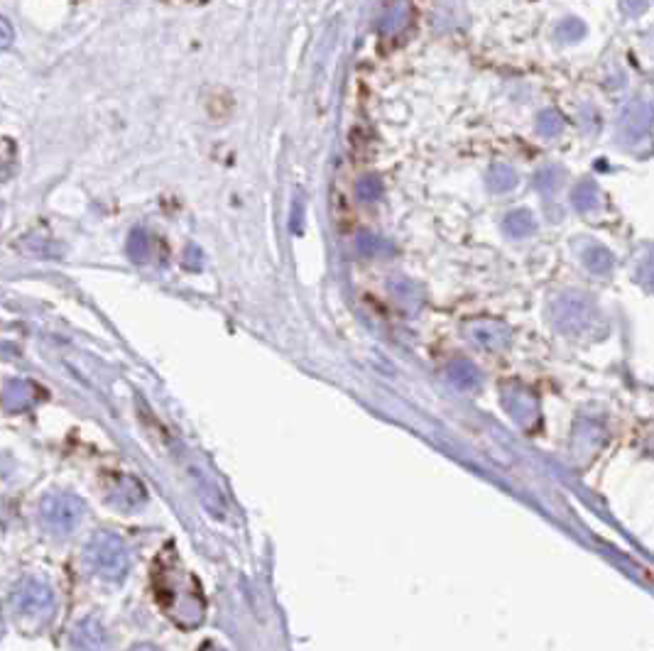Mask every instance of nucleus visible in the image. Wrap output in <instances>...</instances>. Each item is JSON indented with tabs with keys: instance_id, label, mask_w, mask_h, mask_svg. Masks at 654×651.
<instances>
[{
	"instance_id": "39448f33",
	"label": "nucleus",
	"mask_w": 654,
	"mask_h": 651,
	"mask_svg": "<svg viewBox=\"0 0 654 651\" xmlns=\"http://www.w3.org/2000/svg\"><path fill=\"white\" fill-rule=\"evenodd\" d=\"M412 3L410 0H392V3L385 8L383 18H380V37L383 40H395L402 32L407 30L412 23Z\"/></svg>"
},
{
	"instance_id": "f257e3e1",
	"label": "nucleus",
	"mask_w": 654,
	"mask_h": 651,
	"mask_svg": "<svg viewBox=\"0 0 654 651\" xmlns=\"http://www.w3.org/2000/svg\"><path fill=\"white\" fill-rule=\"evenodd\" d=\"M155 598L174 625L194 629L204 620L206 605L199 581L177 561V556L157 563Z\"/></svg>"
},
{
	"instance_id": "0eeeda50",
	"label": "nucleus",
	"mask_w": 654,
	"mask_h": 651,
	"mask_svg": "<svg viewBox=\"0 0 654 651\" xmlns=\"http://www.w3.org/2000/svg\"><path fill=\"white\" fill-rule=\"evenodd\" d=\"M583 35H586V27H583L581 20H564V23L557 27V40L564 42V45L579 42Z\"/></svg>"
},
{
	"instance_id": "423d86ee",
	"label": "nucleus",
	"mask_w": 654,
	"mask_h": 651,
	"mask_svg": "<svg viewBox=\"0 0 654 651\" xmlns=\"http://www.w3.org/2000/svg\"><path fill=\"white\" fill-rule=\"evenodd\" d=\"M143 500L145 490L135 478L118 475V478L113 480V490L108 492V502H111V505L121 507V510H135L138 505H143Z\"/></svg>"
},
{
	"instance_id": "20e7f679",
	"label": "nucleus",
	"mask_w": 654,
	"mask_h": 651,
	"mask_svg": "<svg viewBox=\"0 0 654 651\" xmlns=\"http://www.w3.org/2000/svg\"><path fill=\"white\" fill-rule=\"evenodd\" d=\"M84 502L72 492H49L40 505V517L54 534H69L84 519Z\"/></svg>"
},
{
	"instance_id": "f03ea898",
	"label": "nucleus",
	"mask_w": 654,
	"mask_h": 651,
	"mask_svg": "<svg viewBox=\"0 0 654 651\" xmlns=\"http://www.w3.org/2000/svg\"><path fill=\"white\" fill-rule=\"evenodd\" d=\"M84 561L103 581H123L130 571V551L116 532H96L84 549Z\"/></svg>"
},
{
	"instance_id": "6e6552de",
	"label": "nucleus",
	"mask_w": 654,
	"mask_h": 651,
	"mask_svg": "<svg viewBox=\"0 0 654 651\" xmlns=\"http://www.w3.org/2000/svg\"><path fill=\"white\" fill-rule=\"evenodd\" d=\"M620 10H623L628 18H637L647 10V0H620Z\"/></svg>"
},
{
	"instance_id": "7ed1b4c3",
	"label": "nucleus",
	"mask_w": 654,
	"mask_h": 651,
	"mask_svg": "<svg viewBox=\"0 0 654 651\" xmlns=\"http://www.w3.org/2000/svg\"><path fill=\"white\" fill-rule=\"evenodd\" d=\"M13 610L23 622H47L54 612V590L45 578H25L13 593Z\"/></svg>"
},
{
	"instance_id": "1a4fd4ad",
	"label": "nucleus",
	"mask_w": 654,
	"mask_h": 651,
	"mask_svg": "<svg viewBox=\"0 0 654 651\" xmlns=\"http://www.w3.org/2000/svg\"><path fill=\"white\" fill-rule=\"evenodd\" d=\"M15 42V30L13 25L5 18H0V49H10Z\"/></svg>"
},
{
	"instance_id": "9d476101",
	"label": "nucleus",
	"mask_w": 654,
	"mask_h": 651,
	"mask_svg": "<svg viewBox=\"0 0 654 651\" xmlns=\"http://www.w3.org/2000/svg\"><path fill=\"white\" fill-rule=\"evenodd\" d=\"M0 632H3V622H0Z\"/></svg>"
}]
</instances>
